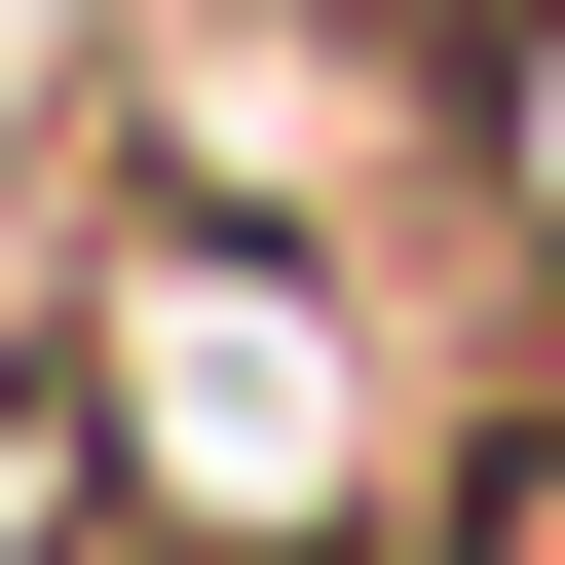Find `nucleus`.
Here are the masks:
<instances>
[{
	"mask_svg": "<svg viewBox=\"0 0 565 565\" xmlns=\"http://www.w3.org/2000/svg\"><path fill=\"white\" fill-rule=\"evenodd\" d=\"M76 340H114L189 565H340V302H302V264H226V226H189V264H114Z\"/></svg>",
	"mask_w": 565,
	"mask_h": 565,
	"instance_id": "1",
	"label": "nucleus"
},
{
	"mask_svg": "<svg viewBox=\"0 0 565 565\" xmlns=\"http://www.w3.org/2000/svg\"><path fill=\"white\" fill-rule=\"evenodd\" d=\"M452 565H565V415H527V452H490V490H452Z\"/></svg>",
	"mask_w": 565,
	"mask_h": 565,
	"instance_id": "2",
	"label": "nucleus"
}]
</instances>
